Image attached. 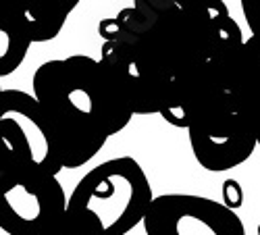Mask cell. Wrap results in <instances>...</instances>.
<instances>
[{
    "mask_svg": "<svg viewBox=\"0 0 260 235\" xmlns=\"http://www.w3.org/2000/svg\"><path fill=\"white\" fill-rule=\"evenodd\" d=\"M77 5H79L77 0H69V3L62 0V3H48V5H38V7L19 11V17L23 21V27L31 40V44L34 42L54 40Z\"/></svg>",
    "mask_w": 260,
    "mask_h": 235,
    "instance_id": "obj_8",
    "label": "cell"
},
{
    "mask_svg": "<svg viewBox=\"0 0 260 235\" xmlns=\"http://www.w3.org/2000/svg\"><path fill=\"white\" fill-rule=\"evenodd\" d=\"M258 235H260V227H258Z\"/></svg>",
    "mask_w": 260,
    "mask_h": 235,
    "instance_id": "obj_15",
    "label": "cell"
},
{
    "mask_svg": "<svg viewBox=\"0 0 260 235\" xmlns=\"http://www.w3.org/2000/svg\"><path fill=\"white\" fill-rule=\"evenodd\" d=\"M64 223L67 194L58 177L0 154V229L7 235H56Z\"/></svg>",
    "mask_w": 260,
    "mask_h": 235,
    "instance_id": "obj_4",
    "label": "cell"
},
{
    "mask_svg": "<svg viewBox=\"0 0 260 235\" xmlns=\"http://www.w3.org/2000/svg\"><path fill=\"white\" fill-rule=\"evenodd\" d=\"M31 40L17 13H0V79L13 75L29 52Z\"/></svg>",
    "mask_w": 260,
    "mask_h": 235,
    "instance_id": "obj_9",
    "label": "cell"
},
{
    "mask_svg": "<svg viewBox=\"0 0 260 235\" xmlns=\"http://www.w3.org/2000/svg\"><path fill=\"white\" fill-rule=\"evenodd\" d=\"M144 229L146 235H246L244 221L235 210L193 194L154 196Z\"/></svg>",
    "mask_w": 260,
    "mask_h": 235,
    "instance_id": "obj_6",
    "label": "cell"
},
{
    "mask_svg": "<svg viewBox=\"0 0 260 235\" xmlns=\"http://www.w3.org/2000/svg\"><path fill=\"white\" fill-rule=\"evenodd\" d=\"M231 104L248 121L256 136V144L260 146V71L231 96Z\"/></svg>",
    "mask_w": 260,
    "mask_h": 235,
    "instance_id": "obj_10",
    "label": "cell"
},
{
    "mask_svg": "<svg viewBox=\"0 0 260 235\" xmlns=\"http://www.w3.org/2000/svg\"><path fill=\"white\" fill-rule=\"evenodd\" d=\"M3 90H5V88H0V98H3Z\"/></svg>",
    "mask_w": 260,
    "mask_h": 235,
    "instance_id": "obj_14",
    "label": "cell"
},
{
    "mask_svg": "<svg viewBox=\"0 0 260 235\" xmlns=\"http://www.w3.org/2000/svg\"><path fill=\"white\" fill-rule=\"evenodd\" d=\"M56 235H75V233H73V231L69 229V225H67V223H64V227H62V229H60V231H58Z\"/></svg>",
    "mask_w": 260,
    "mask_h": 235,
    "instance_id": "obj_13",
    "label": "cell"
},
{
    "mask_svg": "<svg viewBox=\"0 0 260 235\" xmlns=\"http://www.w3.org/2000/svg\"><path fill=\"white\" fill-rule=\"evenodd\" d=\"M223 194H225V206L227 208H237V206H240V202H242V191H240V185H237L235 181H231V179H227V183L223 185Z\"/></svg>",
    "mask_w": 260,
    "mask_h": 235,
    "instance_id": "obj_12",
    "label": "cell"
},
{
    "mask_svg": "<svg viewBox=\"0 0 260 235\" xmlns=\"http://www.w3.org/2000/svg\"><path fill=\"white\" fill-rule=\"evenodd\" d=\"M34 98L44 113L62 169L88 164L134 119L115 77L88 54L46 60L34 73Z\"/></svg>",
    "mask_w": 260,
    "mask_h": 235,
    "instance_id": "obj_2",
    "label": "cell"
},
{
    "mask_svg": "<svg viewBox=\"0 0 260 235\" xmlns=\"http://www.w3.org/2000/svg\"><path fill=\"white\" fill-rule=\"evenodd\" d=\"M242 11L252 31L250 38L260 46V0H242Z\"/></svg>",
    "mask_w": 260,
    "mask_h": 235,
    "instance_id": "obj_11",
    "label": "cell"
},
{
    "mask_svg": "<svg viewBox=\"0 0 260 235\" xmlns=\"http://www.w3.org/2000/svg\"><path fill=\"white\" fill-rule=\"evenodd\" d=\"M154 200L142 164L132 156L100 162L67 198V225L75 235H127L144 223Z\"/></svg>",
    "mask_w": 260,
    "mask_h": 235,
    "instance_id": "obj_3",
    "label": "cell"
},
{
    "mask_svg": "<svg viewBox=\"0 0 260 235\" xmlns=\"http://www.w3.org/2000/svg\"><path fill=\"white\" fill-rule=\"evenodd\" d=\"M214 3L136 0L102 19L98 62L115 77L134 115H160L167 88L210 62Z\"/></svg>",
    "mask_w": 260,
    "mask_h": 235,
    "instance_id": "obj_1",
    "label": "cell"
},
{
    "mask_svg": "<svg viewBox=\"0 0 260 235\" xmlns=\"http://www.w3.org/2000/svg\"><path fill=\"white\" fill-rule=\"evenodd\" d=\"M0 154L15 164L56 177L62 164L34 94L7 88L0 98Z\"/></svg>",
    "mask_w": 260,
    "mask_h": 235,
    "instance_id": "obj_5",
    "label": "cell"
},
{
    "mask_svg": "<svg viewBox=\"0 0 260 235\" xmlns=\"http://www.w3.org/2000/svg\"><path fill=\"white\" fill-rule=\"evenodd\" d=\"M187 136L193 158L212 173H225L244 164L258 146L252 127L231 102L198 119Z\"/></svg>",
    "mask_w": 260,
    "mask_h": 235,
    "instance_id": "obj_7",
    "label": "cell"
}]
</instances>
